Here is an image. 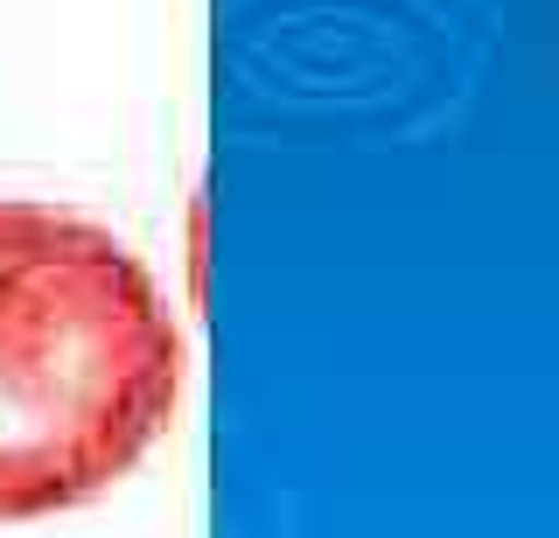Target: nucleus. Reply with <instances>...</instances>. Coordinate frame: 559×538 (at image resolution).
<instances>
[{
	"mask_svg": "<svg viewBox=\"0 0 559 538\" xmlns=\"http://www.w3.org/2000/svg\"><path fill=\"white\" fill-rule=\"evenodd\" d=\"M182 336L105 224L0 203V525L112 490L175 420Z\"/></svg>",
	"mask_w": 559,
	"mask_h": 538,
	"instance_id": "1",
	"label": "nucleus"
}]
</instances>
